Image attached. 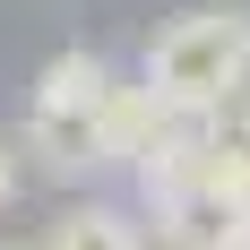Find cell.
<instances>
[{"label":"cell","instance_id":"8992f818","mask_svg":"<svg viewBox=\"0 0 250 250\" xmlns=\"http://www.w3.org/2000/svg\"><path fill=\"white\" fill-rule=\"evenodd\" d=\"M18 199V147H9V138H0V207Z\"/></svg>","mask_w":250,"mask_h":250},{"label":"cell","instance_id":"277c9868","mask_svg":"<svg viewBox=\"0 0 250 250\" xmlns=\"http://www.w3.org/2000/svg\"><path fill=\"white\" fill-rule=\"evenodd\" d=\"M164 121H173V104L147 78H112V95H104V164H138L164 138Z\"/></svg>","mask_w":250,"mask_h":250},{"label":"cell","instance_id":"7a4b0ae2","mask_svg":"<svg viewBox=\"0 0 250 250\" xmlns=\"http://www.w3.org/2000/svg\"><path fill=\"white\" fill-rule=\"evenodd\" d=\"M242 61H250V18L242 9H190V18H173L147 43L138 78L173 112H225L233 86H242Z\"/></svg>","mask_w":250,"mask_h":250},{"label":"cell","instance_id":"6da1fadb","mask_svg":"<svg viewBox=\"0 0 250 250\" xmlns=\"http://www.w3.org/2000/svg\"><path fill=\"white\" fill-rule=\"evenodd\" d=\"M104 95H112V61L104 52H52L35 95H26V155L52 181L104 173Z\"/></svg>","mask_w":250,"mask_h":250},{"label":"cell","instance_id":"3957f363","mask_svg":"<svg viewBox=\"0 0 250 250\" xmlns=\"http://www.w3.org/2000/svg\"><path fill=\"white\" fill-rule=\"evenodd\" d=\"M155 250H250V207L190 190V199L155 207Z\"/></svg>","mask_w":250,"mask_h":250},{"label":"cell","instance_id":"5b68a950","mask_svg":"<svg viewBox=\"0 0 250 250\" xmlns=\"http://www.w3.org/2000/svg\"><path fill=\"white\" fill-rule=\"evenodd\" d=\"M43 250H147V225L112 199H69L43 225Z\"/></svg>","mask_w":250,"mask_h":250},{"label":"cell","instance_id":"52a82bcc","mask_svg":"<svg viewBox=\"0 0 250 250\" xmlns=\"http://www.w3.org/2000/svg\"><path fill=\"white\" fill-rule=\"evenodd\" d=\"M0 250H43V242H0Z\"/></svg>","mask_w":250,"mask_h":250}]
</instances>
